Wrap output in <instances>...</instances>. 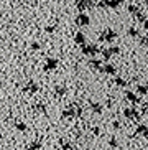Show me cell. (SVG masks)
Masks as SVG:
<instances>
[{"mask_svg":"<svg viewBox=\"0 0 148 150\" xmlns=\"http://www.w3.org/2000/svg\"><path fill=\"white\" fill-rule=\"evenodd\" d=\"M147 91H148L147 86H140V88H138V93L140 94H147Z\"/></svg>","mask_w":148,"mask_h":150,"instance_id":"cell-8","label":"cell"},{"mask_svg":"<svg viewBox=\"0 0 148 150\" xmlns=\"http://www.w3.org/2000/svg\"><path fill=\"white\" fill-rule=\"evenodd\" d=\"M115 71V68L112 66V64H107V68H105V73H113Z\"/></svg>","mask_w":148,"mask_h":150,"instance_id":"cell-9","label":"cell"},{"mask_svg":"<svg viewBox=\"0 0 148 150\" xmlns=\"http://www.w3.org/2000/svg\"><path fill=\"white\" fill-rule=\"evenodd\" d=\"M138 134H142V135H148V129L145 127V125H142V127H138Z\"/></svg>","mask_w":148,"mask_h":150,"instance_id":"cell-7","label":"cell"},{"mask_svg":"<svg viewBox=\"0 0 148 150\" xmlns=\"http://www.w3.org/2000/svg\"><path fill=\"white\" fill-rule=\"evenodd\" d=\"M92 109L96 110V112H99V110H102V107H99V104H94V107Z\"/></svg>","mask_w":148,"mask_h":150,"instance_id":"cell-11","label":"cell"},{"mask_svg":"<svg viewBox=\"0 0 148 150\" xmlns=\"http://www.w3.org/2000/svg\"><path fill=\"white\" fill-rule=\"evenodd\" d=\"M147 4H148V0H147Z\"/></svg>","mask_w":148,"mask_h":150,"instance_id":"cell-16","label":"cell"},{"mask_svg":"<svg viewBox=\"0 0 148 150\" xmlns=\"http://www.w3.org/2000/svg\"><path fill=\"white\" fill-rule=\"evenodd\" d=\"M74 40H76V43H79V45H84V43H86V36H84L82 33H78Z\"/></svg>","mask_w":148,"mask_h":150,"instance_id":"cell-5","label":"cell"},{"mask_svg":"<svg viewBox=\"0 0 148 150\" xmlns=\"http://www.w3.org/2000/svg\"><path fill=\"white\" fill-rule=\"evenodd\" d=\"M56 64H58L56 59H49V61L46 63V69H54V68H56Z\"/></svg>","mask_w":148,"mask_h":150,"instance_id":"cell-6","label":"cell"},{"mask_svg":"<svg viewBox=\"0 0 148 150\" xmlns=\"http://www.w3.org/2000/svg\"><path fill=\"white\" fill-rule=\"evenodd\" d=\"M82 53L84 54H96V53H99V50H97V46H94V45H84Z\"/></svg>","mask_w":148,"mask_h":150,"instance_id":"cell-1","label":"cell"},{"mask_svg":"<svg viewBox=\"0 0 148 150\" xmlns=\"http://www.w3.org/2000/svg\"><path fill=\"white\" fill-rule=\"evenodd\" d=\"M76 23H78L79 27L87 25V23H89V17H87V15H79V17L76 18Z\"/></svg>","mask_w":148,"mask_h":150,"instance_id":"cell-2","label":"cell"},{"mask_svg":"<svg viewBox=\"0 0 148 150\" xmlns=\"http://www.w3.org/2000/svg\"><path fill=\"white\" fill-rule=\"evenodd\" d=\"M142 45H147V46H148V36H145V38H143V41H142Z\"/></svg>","mask_w":148,"mask_h":150,"instance_id":"cell-13","label":"cell"},{"mask_svg":"<svg viewBox=\"0 0 148 150\" xmlns=\"http://www.w3.org/2000/svg\"><path fill=\"white\" fill-rule=\"evenodd\" d=\"M18 129H22V130H25V124H17Z\"/></svg>","mask_w":148,"mask_h":150,"instance_id":"cell-12","label":"cell"},{"mask_svg":"<svg viewBox=\"0 0 148 150\" xmlns=\"http://www.w3.org/2000/svg\"><path fill=\"white\" fill-rule=\"evenodd\" d=\"M117 51H118L117 46H115V48H109V50H105V51H104V58H110L112 54L117 53Z\"/></svg>","mask_w":148,"mask_h":150,"instance_id":"cell-4","label":"cell"},{"mask_svg":"<svg viewBox=\"0 0 148 150\" xmlns=\"http://www.w3.org/2000/svg\"><path fill=\"white\" fill-rule=\"evenodd\" d=\"M102 38H104V41H112L113 38H115V31L107 30V31L104 33V36H102Z\"/></svg>","mask_w":148,"mask_h":150,"instance_id":"cell-3","label":"cell"},{"mask_svg":"<svg viewBox=\"0 0 148 150\" xmlns=\"http://www.w3.org/2000/svg\"><path fill=\"white\" fill-rule=\"evenodd\" d=\"M143 110H145V112H147V114H148V104H145V107H143Z\"/></svg>","mask_w":148,"mask_h":150,"instance_id":"cell-14","label":"cell"},{"mask_svg":"<svg viewBox=\"0 0 148 150\" xmlns=\"http://www.w3.org/2000/svg\"><path fill=\"white\" fill-rule=\"evenodd\" d=\"M91 64H92V68H99V66H100L99 61H91Z\"/></svg>","mask_w":148,"mask_h":150,"instance_id":"cell-10","label":"cell"},{"mask_svg":"<svg viewBox=\"0 0 148 150\" xmlns=\"http://www.w3.org/2000/svg\"><path fill=\"white\" fill-rule=\"evenodd\" d=\"M145 27H147V28H148V22H147V23H145Z\"/></svg>","mask_w":148,"mask_h":150,"instance_id":"cell-15","label":"cell"}]
</instances>
